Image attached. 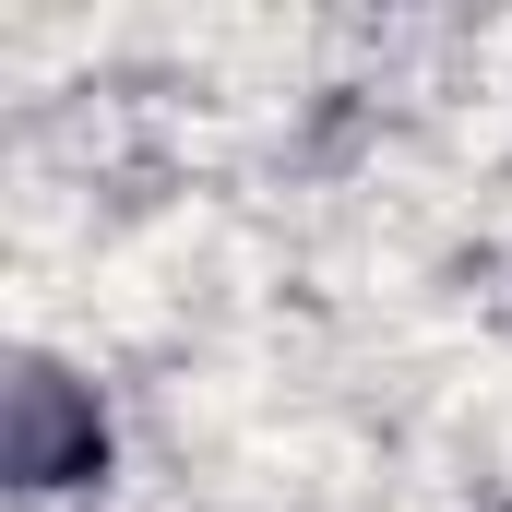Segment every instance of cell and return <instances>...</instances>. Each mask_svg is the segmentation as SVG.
Returning a JSON list of instances; mask_svg holds the SVG:
<instances>
[{"instance_id":"1","label":"cell","mask_w":512,"mask_h":512,"mask_svg":"<svg viewBox=\"0 0 512 512\" xmlns=\"http://www.w3.org/2000/svg\"><path fill=\"white\" fill-rule=\"evenodd\" d=\"M0 477L24 501L96 489L108 477V405H96V382H72L60 358H12V382H0Z\"/></svg>"}]
</instances>
